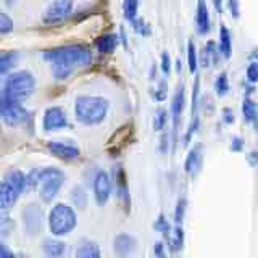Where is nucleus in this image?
Listing matches in <instances>:
<instances>
[{"label":"nucleus","instance_id":"1","mask_svg":"<svg viewBox=\"0 0 258 258\" xmlns=\"http://www.w3.org/2000/svg\"><path fill=\"white\" fill-rule=\"evenodd\" d=\"M44 60L52 64L56 81H63L75 73L76 68L91 64L92 52L86 45H63L44 52Z\"/></svg>","mask_w":258,"mask_h":258},{"label":"nucleus","instance_id":"2","mask_svg":"<svg viewBox=\"0 0 258 258\" xmlns=\"http://www.w3.org/2000/svg\"><path fill=\"white\" fill-rule=\"evenodd\" d=\"M110 103L103 97L97 95H79L75 103L76 119L84 126H97L107 118Z\"/></svg>","mask_w":258,"mask_h":258},{"label":"nucleus","instance_id":"3","mask_svg":"<svg viewBox=\"0 0 258 258\" xmlns=\"http://www.w3.org/2000/svg\"><path fill=\"white\" fill-rule=\"evenodd\" d=\"M36 89V79L29 71L21 70L10 75L5 81L4 87V100H10L21 103L34 92Z\"/></svg>","mask_w":258,"mask_h":258},{"label":"nucleus","instance_id":"4","mask_svg":"<svg viewBox=\"0 0 258 258\" xmlns=\"http://www.w3.org/2000/svg\"><path fill=\"white\" fill-rule=\"evenodd\" d=\"M78 224L76 212L67 204H56L48 213V228L56 237L67 236Z\"/></svg>","mask_w":258,"mask_h":258},{"label":"nucleus","instance_id":"5","mask_svg":"<svg viewBox=\"0 0 258 258\" xmlns=\"http://www.w3.org/2000/svg\"><path fill=\"white\" fill-rule=\"evenodd\" d=\"M64 182V173L58 168H44L39 169V196L44 202H52L58 196L60 189L63 187Z\"/></svg>","mask_w":258,"mask_h":258},{"label":"nucleus","instance_id":"6","mask_svg":"<svg viewBox=\"0 0 258 258\" xmlns=\"http://www.w3.org/2000/svg\"><path fill=\"white\" fill-rule=\"evenodd\" d=\"M73 12V2L71 0H56L55 4H52L47 8L42 15V21L45 24H58L63 23L67 18H70V15Z\"/></svg>","mask_w":258,"mask_h":258},{"label":"nucleus","instance_id":"7","mask_svg":"<svg viewBox=\"0 0 258 258\" xmlns=\"http://www.w3.org/2000/svg\"><path fill=\"white\" fill-rule=\"evenodd\" d=\"M0 116L8 126H20L28 119V111L20 103L4 100L2 105H0Z\"/></svg>","mask_w":258,"mask_h":258},{"label":"nucleus","instance_id":"8","mask_svg":"<svg viewBox=\"0 0 258 258\" xmlns=\"http://www.w3.org/2000/svg\"><path fill=\"white\" fill-rule=\"evenodd\" d=\"M110 194H111V181H110V176L107 171H100L95 173L94 177V196H95V202L99 205H105L107 200L110 199Z\"/></svg>","mask_w":258,"mask_h":258},{"label":"nucleus","instance_id":"9","mask_svg":"<svg viewBox=\"0 0 258 258\" xmlns=\"http://www.w3.org/2000/svg\"><path fill=\"white\" fill-rule=\"evenodd\" d=\"M68 126L67 113L60 107H50L44 113V129L45 131H58Z\"/></svg>","mask_w":258,"mask_h":258},{"label":"nucleus","instance_id":"10","mask_svg":"<svg viewBox=\"0 0 258 258\" xmlns=\"http://www.w3.org/2000/svg\"><path fill=\"white\" fill-rule=\"evenodd\" d=\"M23 220L29 234H37L44 224V213L37 205H28L23 212Z\"/></svg>","mask_w":258,"mask_h":258},{"label":"nucleus","instance_id":"11","mask_svg":"<svg viewBox=\"0 0 258 258\" xmlns=\"http://www.w3.org/2000/svg\"><path fill=\"white\" fill-rule=\"evenodd\" d=\"M48 150H50L55 157H58L61 160H67V161H73L79 157V149L78 145L71 144L68 141H52L48 144Z\"/></svg>","mask_w":258,"mask_h":258},{"label":"nucleus","instance_id":"12","mask_svg":"<svg viewBox=\"0 0 258 258\" xmlns=\"http://www.w3.org/2000/svg\"><path fill=\"white\" fill-rule=\"evenodd\" d=\"M18 196L20 194L13 189V185L8 181L0 182V210H10L15 207Z\"/></svg>","mask_w":258,"mask_h":258},{"label":"nucleus","instance_id":"13","mask_svg":"<svg viewBox=\"0 0 258 258\" xmlns=\"http://www.w3.org/2000/svg\"><path fill=\"white\" fill-rule=\"evenodd\" d=\"M136 244H137L136 239L133 236H129V234H119V236L115 237V242H113L115 252L119 256H126L129 253H133L136 248Z\"/></svg>","mask_w":258,"mask_h":258},{"label":"nucleus","instance_id":"14","mask_svg":"<svg viewBox=\"0 0 258 258\" xmlns=\"http://www.w3.org/2000/svg\"><path fill=\"white\" fill-rule=\"evenodd\" d=\"M184 105H185V95H184V87L179 86L177 91L173 97V103H171V115H173V126H174V131L177 129V124H179V118L182 115V110H184Z\"/></svg>","mask_w":258,"mask_h":258},{"label":"nucleus","instance_id":"15","mask_svg":"<svg viewBox=\"0 0 258 258\" xmlns=\"http://www.w3.org/2000/svg\"><path fill=\"white\" fill-rule=\"evenodd\" d=\"M202 163V147L200 145H196L194 149H190L187 158H185V163H184V169L187 174H196L200 168Z\"/></svg>","mask_w":258,"mask_h":258},{"label":"nucleus","instance_id":"16","mask_svg":"<svg viewBox=\"0 0 258 258\" xmlns=\"http://www.w3.org/2000/svg\"><path fill=\"white\" fill-rule=\"evenodd\" d=\"M118 45V36L116 34H103L95 40V47L100 53H111Z\"/></svg>","mask_w":258,"mask_h":258},{"label":"nucleus","instance_id":"17","mask_svg":"<svg viewBox=\"0 0 258 258\" xmlns=\"http://www.w3.org/2000/svg\"><path fill=\"white\" fill-rule=\"evenodd\" d=\"M67 250V244L58 239H47L42 242V252L47 256H61Z\"/></svg>","mask_w":258,"mask_h":258},{"label":"nucleus","instance_id":"18","mask_svg":"<svg viewBox=\"0 0 258 258\" xmlns=\"http://www.w3.org/2000/svg\"><path fill=\"white\" fill-rule=\"evenodd\" d=\"M100 247L92 240H84L81 242L78 250H76V256L78 258H99L100 256Z\"/></svg>","mask_w":258,"mask_h":258},{"label":"nucleus","instance_id":"19","mask_svg":"<svg viewBox=\"0 0 258 258\" xmlns=\"http://www.w3.org/2000/svg\"><path fill=\"white\" fill-rule=\"evenodd\" d=\"M197 29L200 34H207L210 29V15L204 0H199L197 7Z\"/></svg>","mask_w":258,"mask_h":258},{"label":"nucleus","instance_id":"20","mask_svg":"<svg viewBox=\"0 0 258 258\" xmlns=\"http://www.w3.org/2000/svg\"><path fill=\"white\" fill-rule=\"evenodd\" d=\"M220 50L226 60L231 58L232 53V39H231V32L228 31L226 26H221L220 29Z\"/></svg>","mask_w":258,"mask_h":258},{"label":"nucleus","instance_id":"21","mask_svg":"<svg viewBox=\"0 0 258 258\" xmlns=\"http://www.w3.org/2000/svg\"><path fill=\"white\" fill-rule=\"evenodd\" d=\"M16 61H18V53L16 52L0 53V76L7 75V73L16 64Z\"/></svg>","mask_w":258,"mask_h":258},{"label":"nucleus","instance_id":"22","mask_svg":"<svg viewBox=\"0 0 258 258\" xmlns=\"http://www.w3.org/2000/svg\"><path fill=\"white\" fill-rule=\"evenodd\" d=\"M7 181L13 185V189L18 192V194L24 192V189L28 187V184H26V174L18 171V169H15V171H12L10 174H8Z\"/></svg>","mask_w":258,"mask_h":258},{"label":"nucleus","instance_id":"23","mask_svg":"<svg viewBox=\"0 0 258 258\" xmlns=\"http://www.w3.org/2000/svg\"><path fill=\"white\" fill-rule=\"evenodd\" d=\"M242 115H244V121L247 123H252L256 119V103L248 97H245L242 102Z\"/></svg>","mask_w":258,"mask_h":258},{"label":"nucleus","instance_id":"24","mask_svg":"<svg viewBox=\"0 0 258 258\" xmlns=\"http://www.w3.org/2000/svg\"><path fill=\"white\" fill-rule=\"evenodd\" d=\"M137 8H139V0H124L123 4V12H124V18L127 21H134L137 16Z\"/></svg>","mask_w":258,"mask_h":258},{"label":"nucleus","instance_id":"25","mask_svg":"<svg viewBox=\"0 0 258 258\" xmlns=\"http://www.w3.org/2000/svg\"><path fill=\"white\" fill-rule=\"evenodd\" d=\"M182 245H184V231L182 228H176L171 240H169V248H171V252H179Z\"/></svg>","mask_w":258,"mask_h":258},{"label":"nucleus","instance_id":"26","mask_svg":"<svg viewBox=\"0 0 258 258\" xmlns=\"http://www.w3.org/2000/svg\"><path fill=\"white\" fill-rule=\"evenodd\" d=\"M71 200L78 208H84L87 205V196L83 187H75L71 192Z\"/></svg>","mask_w":258,"mask_h":258},{"label":"nucleus","instance_id":"27","mask_svg":"<svg viewBox=\"0 0 258 258\" xmlns=\"http://www.w3.org/2000/svg\"><path fill=\"white\" fill-rule=\"evenodd\" d=\"M215 91H216V94L220 95V97L228 94L229 83H228V75H226V73H221V75L216 78V81H215Z\"/></svg>","mask_w":258,"mask_h":258},{"label":"nucleus","instance_id":"28","mask_svg":"<svg viewBox=\"0 0 258 258\" xmlns=\"http://www.w3.org/2000/svg\"><path fill=\"white\" fill-rule=\"evenodd\" d=\"M187 63H189V71L196 73L197 71V50H196V44L189 40L187 44Z\"/></svg>","mask_w":258,"mask_h":258},{"label":"nucleus","instance_id":"29","mask_svg":"<svg viewBox=\"0 0 258 258\" xmlns=\"http://www.w3.org/2000/svg\"><path fill=\"white\" fill-rule=\"evenodd\" d=\"M13 31V20L7 13L0 12V34H8Z\"/></svg>","mask_w":258,"mask_h":258},{"label":"nucleus","instance_id":"30","mask_svg":"<svg viewBox=\"0 0 258 258\" xmlns=\"http://www.w3.org/2000/svg\"><path fill=\"white\" fill-rule=\"evenodd\" d=\"M185 207H187V202H185V199H179V200H177V205H176V210H174V221L177 224H181L184 221Z\"/></svg>","mask_w":258,"mask_h":258},{"label":"nucleus","instance_id":"31","mask_svg":"<svg viewBox=\"0 0 258 258\" xmlns=\"http://www.w3.org/2000/svg\"><path fill=\"white\" fill-rule=\"evenodd\" d=\"M166 121H168V113H166V110L160 108V110L157 111L155 121H153V127H155L157 131H161V129H165Z\"/></svg>","mask_w":258,"mask_h":258},{"label":"nucleus","instance_id":"32","mask_svg":"<svg viewBox=\"0 0 258 258\" xmlns=\"http://www.w3.org/2000/svg\"><path fill=\"white\" fill-rule=\"evenodd\" d=\"M153 228H155V231H158V232H161V234H165V236H168L169 234V223H168V220L163 216V215H160L158 216V220L155 221V224H153Z\"/></svg>","mask_w":258,"mask_h":258},{"label":"nucleus","instance_id":"33","mask_svg":"<svg viewBox=\"0 0 258 258\" xmlns=\"http://www.w3.org/2000/svg\"><path fill=\"white\" fill-rule=\"evenodd\" d=\"M205 53H204V63H205V67H208L210 64V56H212V61L213 63H216V50H215V42H208L207 45H205V50H204Z\"/></svg>","mask_w":258,"mask_h":258},{"label":"nucleus","instance_id":"34","mask_svg":"<svg viewBox=\"0 0 258 258\" xmlns=\"http://www.w3.org/2000/svg\"><path fill=\"white\" fill-rule=\"evenodd\" d=\"M247 79H248V83H256L258 81V63L256 61H252L247 67Z\"/></svg>","mask_w":258,"mask_h":258},{"label":"nucleus","instance_id":"35","mask_svg":"<svg viewBox=\"0 0 258 258\" xmlns=\"http://www.w3.org/2000/svg\"><path fill=\"white\" fill-rule=\"evenodd\" d=\"M133 24H134V29H136V32H139V34L147 36L149 32H150V29L147 28V24H145L142 20H134V21H133Z\"/></svg>","mask_w":258,"mask_h":258},{"label":"nucleus","instance_id":"36","mask_svg":"<svg viewBox=\"0 0 258 258\" xmlns=\"http://www.w3.org/2000/svg\"><path fill=\"white\" fill-rule=\"evenodd\" d=\"M161 71L168 75L169 71H171V60H169V55L166 52L161 53Z\"/></svg>","mask_w":258,"mask_h":258},{"label":"nucleus","instance_id":"37","mask_svg":"<svg viewBox=\"0 0 258 258\" xmlns=\"http://www.w3.org/2000/svg\"><path fill=\"white\" fill-rule=\"evenodd\" d=\"M229 10L234 18H239V0H229Z\"/></svg>","mask_w":258,"mask_h":258},{"label":"nucleus","instance_id":"38","mask_svg":"<svg viewBox=\"0 0 258 258\" xmlns=\"http://www.w3.org/2000/svg\"><path fill=\"white\" fill-rule=\"evenodd\" d=\"M153 252H155L157 256L163 258V256H165V245H163V242H157V244H155V248H153Z\"/></svg>","mask_w":258,"mask_h":258},{"label":"nucleus","instance_id":"39","mask_svg":"<svg viewBox=\"0 0 258 258\" xmlns=\"http://www.w3.org/2000/svg\"><path fill=\"white\" fill-rule=\"evenodd\" d=\"M165 97H166V84L161 83L158 92H157V100H165Z\"/></svg>","mask_w":258,"mask_h":258},{"label":"nucleus","instance_id":"40","mask_svg":"<svg viewBox=\"0 0 258 258\" xmlns=\"http://www.w3.org/2000/svg\"><path fill=\"white\" fill-rule=\"evenodd\" d=\"M223 115H224V121H226L228 124L234 121V113L231 111V108H224V110H223Z\"/></svg>","mask_w":258,"mask_h":258},{"label":"nucleus","instance_id":"41","mask_svg":"<svg viewBox=\"0 0 258 258\" xmlns=\"http://www.w3.org/2000/svg\"><path fill=\"white\" fill-rule=\"evenodd\" d=\"M5 256H13V253L0 242V258H5Z\"/></svg>","mask_w":258,"mask_h":258},{"label":"nucleus","instance_id":"42","mask_svg":"<svg viewBox=\"0 0 258 258\" xmlns=\"http://www.w3.org/2000/svg\"><path fill=\"white\" fill-rule=\"evenodd\" d=\"M242 141L239 139V137H236V139H234V145H232V150H240V147H242V144H240Z\"/></svg>","mask_w":258,"mask_h":258},{"label":"nucleus","instance_id":"43","mask_svg":"<svg viewBox=\"0 0 258 258\" xmlns=\"http://www.w3.org/2000/svg\"><path fill=\"white\" fill-rule=\"evenodd\" d=\"M4 102V91H2V81H0V105Z\"/></svg>","mask_w":258,"mask_h":258},{"label":"nucleus","instance_id":"44","mask_svg":"<svg viewBox=\"0 0 258 258\" xmlns=\"http://www.w3.org/2000/svg\"><path fill=\"white\" fill-rule=\"evenodd\" d=\"M215 4H216V10L221 13V0H215Z\"/></svg>","mask_w":258,"mask_h":258},{"label":"nucleus","instance_id":"45","mask_svg":"<svg viewBox=\"0 0 258 258\" xmlns=\"http://www.w3.org/2000/svg\"><path fill=\"white\" fill-rule=\"evenodd\" d=\"M8 2H15V0H8Z\"/></svg>","mask_w":258,"mask_h":258}]
</instances>
